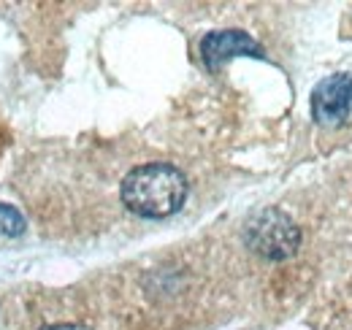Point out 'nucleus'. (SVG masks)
Returning a JSON list of instances; mask_svg holds the SVG:
<instances>
[{
	"label": "nucleus",
	"instance_id": "1",
	"mask_svg": "<svg viewBox=\"0 0 352 330\" xmlns=\"http://www.w3.org/2000/svg\"><path fill=\"white\" fill-rule=\"evenodd\" d=\"M187 198L184 173L168 163H146L133 168L122 182V204L146 219L176 214Z\"/></svg>",
	"mask_w": 352,
	"mask_h": 330
},
{
	"label": "nucleus",
	"instance_id": "2",
	"mask_svg": "<svg viewBox=\"0 0 352 330\" xmlns=\"http://www.w3.org/2000/svg\"><path fill=\"white\" fill-rule=\"evenodd\" d=\"M244 236H247V244L258 254L268 257V260H285L301 244V233H298L296 222L279 208L258 211L247 222V233Z\"/></svg>",
	"mask_w": 352,
	"mask_h": 330
},
{
	"label": "nucleus",
	"instance_id": "5",
	"mask_svg": "<svg viewBox=\"0 0 352 330\" xmlns=\"http://www.w3.org/2000/svg\"><path fill=\"white\" fill-rule=\"evenodd\" d=\"M25 230V217L14 206L0 204V233L3 236H19Z\"/></svg>",
	"mask_w": 352,
	"mask_h": 330
},
{
	"label": "nucleus",
	"instance_id": "4",
	"mask_svg": "<svg viewBox=\"0 0 352 330\" xmlns=\"http://www.w3.org/2000/svg\"><path fill=\"white\" fill-rule=\"evenodd\" d=\"M201 57L206 68L217 71L233 57H265L263 46L244 30H217L201 41Z\"/></svg>",
	"mask_w": 352,
	"mask_h": 330
},
{
	"label": "nucleus",
	"instance_id": "3",
	"mask_svg": "<svg viewBox=\"0 0 352 330\" xmlns=\"http://www.w3.org/2000/svg\"><path fill=\"white\" fill-rule=\"evenodd\" d=\"M352 106V76L333 74L314 87L311 92V114L322 124H336L347 120Z\"/></svg>",
	"mask_w": 352,
	"mask_h": 330
},
{
	"label": "nucleus",
	"instance_id": "6",
	"mask_svg": "<svg viewBox=\"0 0 352 330\" xmlns=\"http://www.w3.org/2000/svg\"><path fill=\"white\" fill-rule=\"evenodd\" d=\"M44 330H89L85 328V325H71V322H63V325H49V328Z\"/></svg>",
	"mask_w": 352,
	"mask_h": 330
}]
</instances>
